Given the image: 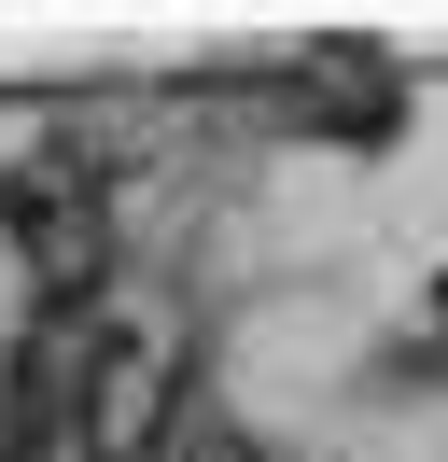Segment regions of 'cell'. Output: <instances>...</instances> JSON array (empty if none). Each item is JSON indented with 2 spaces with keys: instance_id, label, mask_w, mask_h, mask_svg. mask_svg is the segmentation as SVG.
Segmentation results:
<instances>
[{
  "instance_id": "2",
  "label": "cell",
  "mask_w": 448,
  "mask_h": 462,
  "mask_svg": "<svg viewBox=\"0 0 448 462\" xmlns=\"http://www.w3.org/2000/svg\"><path fill=\"white\" fill-rule=\"evenodd\" d=\"M0 238H14L56 294H98L112 210H98V182H84V154H14V169H0Z\"/></svg>"
},
{
  "instance_id": "1",
  "label": "cell",
  "mask_w": 448,
  "mask_h": 462,
  "mask_svg": "<svg viewBox=\"0 0 448 462\" xmlns=\"http://www.w3.org/2000/svg\"><path fill=\"white\" fill-rule=\"evenodd\" d=\"M182 448V322L98 309L56 378V462H168Z\"/></svg>"
}]
</instances>
